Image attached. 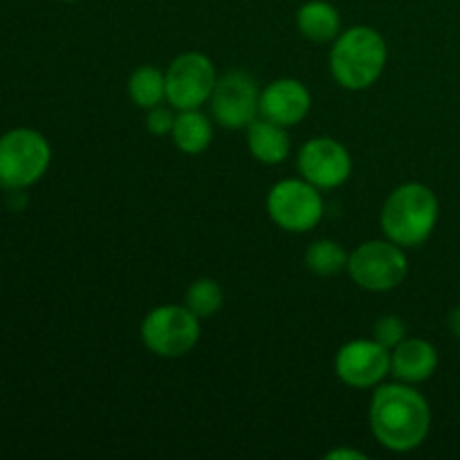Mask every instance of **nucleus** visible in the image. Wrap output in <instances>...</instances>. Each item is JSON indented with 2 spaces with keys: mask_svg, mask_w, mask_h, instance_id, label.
I'll use <instances>...</instances> for the list:
<instances>
[{
  "mask_svg": "<svg viewBox=\"0 0 460 460\" xmlns=\"http://www.w3.org/2000/svg\"><path fill=\"white\" fill-rule=\"evenodd\" d=\"M349 256L344 247L331 238H319L305 250V268L317 277H335L349 270Z\"/></svg>",
  "mask_w": 460,
  "mask_h": 460,
  "instance_id": "obj_18",
  "label": "nucleus"
},
{
  "mask_svg": "<svg viewBox=\"0 0 460 460\" xmlns=\"http://www.w3.org/2000/svg\"><path fill=\"white\" fill-rule=\"evenodd\" d=\"M296 27L313 43H328L341 34L340 9L328 0H308L296 12Z\"/></svg>",
  "mask_w": 460,
  "mask_h": 460,
  "instance_id": "obj_15",
  "label": "nucleus"
},
{
  "mask_svg": "<svg viewBox=\"0 0 460 460\" xmlns=\"http://www.w3.org/2000/svg\"><path fill=\"white\" fill-rule=\"evenodd\" d=\"M52 146L34 128H12L0 135V187L22 191L39 182L49 169Z\"/></svg>",
  "mask_w": 460,
  "mask_h": 460,
  "instance_id": "obj_4",
  "label": "nucleus"
},
{
  "mask_svg": "<svg viewBox=\"0 0 460 460\" xmlns=\"http://www.w3.org/2000/svg\"><path fill=\"white\" fill-rule=\"evenodd\" d=\"M166 75V102L178 111L200 108L214 94L218 75L214 61L202 52H184L173 58Z\"/></svg>",
  "mask_w": 460,
  "mask_h": 460,
  "instance_id": "obj_8",
  "label": "nucleus"
},
{
  "mask_svg": "<svg viewBox=\"0 0 460 460\" xmlns=\"http://www.w3.org/2000/svg\"><path fill=\"white\" fill-rule=\"evenodd\" d=\"M296 169L319 191L337 189L353 173V157L349 148L332 137H313L301 146L296 155Z\"/></svg>",
  "mask_w": 460,
  "mask_h": 460,
  "instance_id": "obj_10",
  "label": "nucleus"
},
{
  "mask_svg": "<svg viewBox=\"0 0 460 460\" xmlns=\"http://www.w3.org/2000/svg\"><path fill=\"white\" fill-rule=\"evenodd\" d=\"M128 97L146 111L160 106L166 99V75L155 66H139L128 76Z\"/></svg>",
  "mask_w": 460,
  "mask_h": 460,
  "instance_id": "obj_17",
  "label": "nucleus"
},
{
  "mask_svg": "<svg viewBox=\"0 0 460 460\" xmlns=\"http://www.w3.org/2000/svg\"><path fill=\"white\" fill-rule=\"evenodd\" d=\"M223 304L225 292L214 279H196L184 292V305L200 319H209L218 314Z\"/></svg>",
  "mask_w": 460,
  "mask_h": 460,
  "instance_id": "obj_19",
  "label": "nucleus"
},
{
  "mask_svg": "<svg viewBox=\"0 0 460 460\" xmlns=\"http://www.w3.org/2000/svg\"><path fill=\"white\" fill-rule=\"evenodd\" d=\"M438 368V350L431 341L407 337L391 350V373L398 382L420 385Z\"/></svg>",
  "mask_w": 460,
  "mask_h": 460,
  "instance_id": "obj_13",
  "label": "nucleus"
},
{
  "mask_svg": "<svg viewBox=\"0 0 460 460\" xmlns=\"http://www.w3.org/2000/svg\"><path fill=\"white\" fill-rule=\"evenodd\" d=\"M386 61H389V48L385 36L368 25H355L341 31L332 40L331 57H328L332 79L341 88L353 93L377 84Z\"/></svg>",
  "mask_w": 460,
  "mask_h": 460,
  "instance_id": "obj_2",
  "label": "nucleus"
},
{
  "mask_svg": "<svg viewBox=\"0 0 460 460\" xmlns=\"http://www.w3.org/2000/svg\"><path fill=\"white\" fill-rule=\"evenodd\" d=\"M171 139L187 155H200L214 139V126L200 108L180 111L175 117L173 130H171Z\"/></svg>",
  "mask_w": 460,
  "mask_h": 460,
  "instance_id": "obj_16",
  "label": "nucleus"
},
{
  "mask_svg": "<svg viewBox=\"0 0 460 460\" xmlns=\"http://www.w3.org/2000/svg\"><path fill=\"white\" fill-rule=\"evenodd\" d=\"M259 102L261 90L254 76L243 70H234L220 76L209 99L216 124L234 130L247 128L256 119V115H261Z\"/></svg>",
  "mask_w": 460,
  "mask_h": 460,
  "instance_id": "obj_9",
  "label": "nucleus"
},
{
  "mask_svg": "<svg viewBox=\"0 0 460 460\" xmlns=\"http://www.w3.org/2000/svg\"><path fill=\"white\" fill-rule=\"evenodd\" d=\"M326 460H367V454L350 447H337L326 454Z\"/></svg>",
  "mask_w": 460,
  "mask_h": 460,
  "instance_id": "obj_22",
  "label": "nucleus"
},
{
  "mask_svg": "<svg viewBox=\"0 0 460 460\" xmlns=\"http://www.w3.org/2000/svg\"><path fill=\"white\" fill-rule=\"evenodd\" d=\"M440 202L434 189L422 182H404L382 207V232L400 247H420L438 225Z\"/></svg>",
  "mask_w": 460,
  "mask_h": 460,
  "instance_id": "obj_3",
  "label": "nucleus"
},
{
  "mask_svg": "<svg viewBox=\"0 0 460 460\" xmlns=\"http://www.w3.org/2000/svg\"><path fill=\"white\" fill-rule=\"evenodd\" d=\"M175 112L171 111V108H164L160 103V106L151 108L146 115V128L151 135H157V137H164V135H171V130H173L175 126Z\"/></svg>",
  "mask_w": 460,
  "mask_h": 460,
  "instance_id": "obj_21",
  "label": "nucleus"
},
{
  "mask_svg": "<svg viewBox=\"0 0 460 460\" xmlns=\"http://www.w3.org/2000/svg\"><path fill=\"white\" fill-rule=\"evenodd\" d=\"M247 148L261 164H281L290 155V135L286 126L261 117L247 126Z\"/></svg>",
  "mask_w": 460,
  "mask_h": 460,
  "instance_id": "obj_14",
  "label": "nucleus"
},
{
  "mask_svg": "<svg viewBox=\"0 0 460 460\" xmlns=\"http://www.w3.org/2000/svg\"><path fill=\"white\" fill-rule=\"evenodd\" d=\"M139 335L144 346L157 358H184L200 341V317H196L187 305H157L144 317Z\"/></svg>",
  "mask_w": 460,
  "mask_h": 460,
  "instance_id": "obj_5",
  "label": "nucleus"
},
{
  "mask_svg": "<svg viewBox=\"0 0 460 460\" xmlns=\"http://www.w3.org/2000/svg\"><path fill=\"white\" fill-rule=\"evenodd\" d=\"M349 274L355 286L368 292H389L398 288L409 274L404 247L394 241H367L350 252Z\"/></svg>",
  "mask_w": 460,
  "mask_h": 460,
  "instance_id": "obj_6",
  "label": "nucleus"
},
{
  "mask_svg": "<svg viewBox=\"0 0 460 460\" xmlns=\"http://www.w3.org/2000/svg\"><path fill=\"white\" fill-rule=\"evenodd\" d=\"M373 340L380 341L389 350H394L400 341L407 340V323L398 314H385L373 326Z\"/></svg>",
  "mask_w": 460,
  "mask_h": 460,
  "instance_id": "obj_20",
  "label": "nucleus"
},
{
  "mask_svg": "<svg viewBox=\"0 0 460 460\" xmlns=\"http://www.w3.org/2000/svg\"><path fill=\"white\" fill-rule=\"evenodd\" d=\"M268 214L286 232H310L323 218L322 191L304 178L281 180L268 193Z\"/></svg>",
  "mask_w": 460,
  "mask_h": 460,
  "instance_id": "obj_7",
  "label": "nucleus"
},
{
  "mask_svg": "<svg viewBox=\"0 0 460 460\" xmlns=\"http://www.w3.org/2000/svg\"><path fill=\"white\" fill-rule=\"evenodd\" d=\"M335 373L346 386L373 389L391 373V350L376 340H353L335 355Z\"/></svg>",
  "mask_w": 460,
  "mask_h": 460,
  "instance_id": "obj_11",
  "label": "nucleus"
},
{
  "mask_svg": "<svg viewBox=\"0 0 460 460\" xmlns=\"http://www.w3.org/2000/svg\"><path fill=\"white\" fill-rule=\"evenodd\" d=\"M368 422L382 447L407 454L420 447L429 436L431 407L413 385H380L371 398Z\"/></svg>",
  "mask_w": 460,
  "mask_h": 460,
  "instance_id": "obj_1",
  "label": "nucleus"
},
{
  "mask_svg": "<svg viewBox=\"0 0 460 460\" xmlns=\"http://www.w3.org/2000/svg\"><path fill=\"white\" fill-rule=\"evenodd\" d=\"M63 3H79V0H63Z\"/></svg>",
  "mask_w": 460,
  "mask_h": 460,
  "instance_id": "obj_24",
  "label": "nucleus"
},
{
  "mask_svg": "<svg viewBox=\"0 0 460 460\" xmlns=\"http://www.w3.org/2000/svg\"><path fill=\"white\" fill-rule=\"evenodd\" d=\"M310 106H313L310 90L299 79L286 76V79L272 81L268 88L261 90V117L277 121L286 128L304 121L305 115L310 112Z\"/></svg>",
  "mask_w": 460,
  "mask_h": 460,
  "instance_id": "obj_12",
  "label": "nucleus"
},
{
  "mask_svg": "<svg viewBox=\"0 0 460 460\" xmlns=\"http://www.w3.org/2000/svg\"><path fill=\"white\" fill-rule=\"evenodd\" d=\"M447 328L456 340H460V304L454 305L447 314Z\"/></svg>",
  "mask_w": 460,
  "mask_h": 460,
  "instance_id": "obj_23",
  "label": "nucleus"
}]
</instances>
